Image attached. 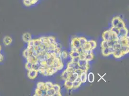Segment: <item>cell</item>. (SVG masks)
Segmentation results:
<instances>
[{
  "label": "cell",
  "mask_w": 129,
  "mask_h": 96,
  "mask_svg": "<svg viewBox=\"0 0 129 96\" xmlns=\"http://www.w3.org/2000/svg\"><path fill=\"white\" fill-rule=\"evenodd\" d=\"M57 69H58V71H60V70H61L63 69V64L62 62H61L60 63V64H59V65L57 66Z\"/></svg>",
  "instance_id": "cell-45"
},
{
  "label": "cell",
  "mask_w": 129,
  "mask_h": 96,
  "mask_svg": "<svg viewBox=\"0 0 129 96\" xmlns=\"http://www.w3.org/2000/svg\"><path fill=\"white\" fill-rule=\"evenodd\" d=\"M46 90L47 89H44L43 90H42V93H41V96H46Z\"/></svg>",
  "instance_id": "cell-53"
},
{
  "label": "cell",
  "mask_w": 129,
  "mask_h": 96,
  "mask_svg": "<svg viewBox=\"0 0 129 96\" xmlns=\"http://www.w3.org/2000/svg\"><path fill=\"white\" fill-rule=\"evenodd\" d=\"M83 54H93V50L91 49L88 50H84Z\"/></svg>",
  "instance_id": "cell-47"
},
{
  "label": "cell",
  "mask_w": 129,
  "mask_h": 96,
  "mask_svg": "<svg viewBox=\"0 0 129 96\" xmlns=\"http://www.w3.org/2000/svg\"><path fill=\"white\" fill-rule=\"evenodd\" d=\"M79 57L80 60H84L85 58V54H80Z\"/></svg>",
  "instance_id": "cell-52"
},
{
  "label": "cell",
  "mask_w": 129,
  "mask_h": 96,
  "mask_svg": "<svg viewBox=\"0 0 129 96\" xmlns=\"http://www.w3.org/2000/svg\"><path fill=\"white\" fill-rule=\"evenodd\" d=\"M82 83H81V81H75L73 82V89H77L78 87H79L80 86V85H81Z\"/></svg>",
  "instance_id": "cell-24"
},
{
  "label": "cell",
  "mask_w": 129,
  "mask_h": 96,
  "mask_svg": "<svg viewBox=\"0 0 129 96\" xmlns=\"http://www.w3.org/2000/svg\"></svg>",
  "instance_id": "cell-58"
},
{
  "label": "cell",
  "mask_w": 129,
  "mask_h": 96,
  "mask_svg": "<svg viewBox=\"0 0 129 96\" xmlns=\"http://www.w3.org/2000/svg\"><path fill=\"white\" fill-rule=\"evenodd\" d=\"M55 92L53 88L46 90V96H54Z\"/></svg>",
  "instance_id": "cell-21"
},
{
  "label": "cell",
  "mask_w": 129,
  "mask_h": 96,
  "mask_svg": "<svg viewBox=\"0 0 129 96\" xmlns=\"http://www.w3.org/2000/svg\"><path fill=\"white\" fill-rule=\"evenodd\" d=\"M4 60V55L2 52H0V64L2 63Z\"/></svg>",
  "instance_id": "cell-41"
},
{
  "label": "cell",
  "mask_w": 129,
  "mask_h": 96,
  "mask_svg": "<svg viewBox=\"0 0 129 96\" xmlns=\"http://www.w3.org/2000/svg\"><path fill=\"white\" fill-rule=\"evenodd\" d=\"M87 79L90 83H93L95 80L94 74L92 72L89 73V74L87 75Z\"/></svg>",
  "instance_id": "cell-19"
},
{
  "label": "cell",
  "mask_w": 129,
  "mask_h": 96,
  "mask_svg": "<svg viewBox=\"0 0 129 96\" xmlns=\"http://www.w3.org/2000/svg\"><path fill=\"white\" fill-rule=\"evenodd\" d=\"M32 39V37L30 33L26 32L23 34L22 35V40L24 41V42L26 43L28 42Z\"/></svg>",
  "instance_id": "cell-5"
},
{
  "label": "cell",
  "mask_w": 129,
  "mask_h": 96,
  "mask_svg": "<svg viewBox=\"0 0 129 96\" xmlns=\"http://www.w3.org/2000/svg\"><path fill=\"white\" fill-rule=\"evenodd\" d=\"M81 47L84 50H88L91 49L90 45L89 43L88 42V41H87V42L82 47Z\"/></svg>",
  "instance_id": "cell-37"
},
{
  "label": "cell",
  "mask_w": 129,
  "mask_h": 96,
  "mask_svg": "<svg viewBox=\"0 0 129 96\" xmlns=\"http://www.w3.org/2000/svg\"><path fill=\"white\" fill-rule=\"evenodd\" d=\"M41 93H42V90H40L37 88L35 90V95H34V96H41Z\"/></svg>",
  "instance_id": "cell-39"
},
{
  "label": "cell",
  "mask_w": 129,
  "mask_h": 96,
  "mask_svg": "<svg viewBox=\"0 0 129 96\" xmlns=\"http://www.w3.org/2000/svg\"><path fill=\"white\" fill-rule=\"evenodd\" d=\"M121 46V45L120 44H119L117 42L114 45V46L113 47V48L115 50H116L119 49L120 48Z\"/></svg>",
  "instance_id": "cell-42"
},
{
  "label": "cell",
  "mask_w": 129,
  "mask_h": 96,
  "mask_svg": "<svg viewBox=\"0 0 129 96\" xmlns=\"http://www.w3.org/2000/svg\"><path fill=\"white\" fill-rule=\"evenodd\" d=\"M121 20V18L119 16H116L114 17L111 21V24H112V26L113 27H117L118 25L119 22L120 21V20Z\"/></svg>",
  "instance_id": "cell-10"
},
{
  "label": "cell",
  "mask_w": 129,
  "mask_h": 96,
  "mask_svg": "<svg viewBox=\"0 0 129 96\" xmlns=\"http://www.w3.org/2000/svg\"><path fill=\"white\" fill-rule=\"evenodd\" d=\"M45 87L47 89H50L53 88V84L51 82H46V83H45Z\"/></svg>",
  "instance_id": "cell-34"
},
{
  "label": "cell",
  "mask_w": 129,
  "mask_h": 96,
  "mask_svg": "<svg viewBox=\"0 0 129 96\" xmlns=\"http://www.w3.org/2000/svg\"><path fill=\"white\" fill-rule=\"evenodd\" d=\"M118 42V41H112V40H109L107 41V44L108 47H113L114 45Z\"/></svg>",
  "instance_id": "cell-28"
},
{
  "label": "cell",
  "mask_w": 129,
  "mask_h": 96,
  "mask_svg": "<svg viewBox=\"0 0 129 96\" xmlns=\"http://www.w3.org/2000/svg\"><path fill=\"white\" fill-rule=\"evenodd\" d=\"M53 88L54 89V90L55 91V92H60V90H61L60 86L58 84L53 85Z\"/></svg>",
  "instance_id": "cell-32"
},
{
  "label": "cell",
  "mask_w": 129,
  "mask_h": 96,
  "mask_svg": "<svg viewBox=\"0 0 129 96\" xmlns=\"http://www.w3.org/2000/svg\"><path fill=\"white\" fill-rule=\"evenodd\" d=\"M78 77H79V75H78L77 73H76V72H73V73H71V74H70L69 75V76L67 80H69V81L73 82L74 81H75L76 79H77Z\"/></svg>",
  "instance_id": "cell-11"
},
{
  "label": "cell",
  "mask_w": 129,
  "mask_h": 96,
  "mask_svg": "<svg viewBox=\"0 0 129 96\" xmlns=\"http://www.w3.org/2000/svg\"><path fill=\"white\" fill-rule=\"evenodd\" d=\"M80 81L81 83H85L87 79V72H82L80 74Z\"/></svg>",
  "instance_id": "cell-9"
},
{
  "label": "cell",
  "mask_w": 129,
  "mask_h": 96,
  "mask_svg": "<svg viewBox=\"0 0 129 96\" xmlns=\"http://www.w3.org/2000/svg\"><path fill=\"white\" fill-rule=\"evenodd\" d=\"M41 65H40V61H37V62L35 63H33L32 64V68L33 70H36L38 71L39 68H40Z\"/></svg>",
  "instance_id": "cell-13"
},
{
  "label": "cell",
  "mask_w": 129,
  "mask_h": 96,
  "mask_svg": "<svg viewBox=\"0 0 129 96\" xmlns=\"http://www.w3.org/2000/svg\"><path fill=\"white\" fill-rule=\"evenodd\" d=\"M115 50L113 47H108L105 49H102L101 52L104 56L107 57L109 55L112 54L114 52Z\"/></svg>",
  "instance_id": "cell-1"
},
{
  "label": "cell",
  "mask_w": 129,
  "mask_h": 96,
  "mask_svg": "<svg viewBox=\"0 0 129 96\" xmlns=\"http://www.w3.org/2000/svg\"><path fill=\"white\" fill-rule=\"evenodd\" d=\"M94 59V55L93 54H86L85 55V59L87 60L88 62L91 61Z\"/></svg>",
  "instance_id": "cell-27"
},
{
  "label": "cell",
  "mask_w": 129,
  "mask_h": 96,
  "mask_svg": "<svg viewBox=\"0 0 129 96\" xmlns=\"http://www.w3.org/2000/svg\"><path fill=\"white\" fill-rule=\"evenodd\" d=\"M88 42L89 43L91 47V49L92 50H94L96 48L97 46V43L96 41L94 40H89L88 41Z\"/></svg>",
  "instance_id": "cell-17"
},
{
  "label": "cell",
  "mask_w": 129,
  "mask_h": 96,
  "mask_svg": "<svg viewBox=\"0 0 129 96\" xmlns=\"http://www.w3.org/2000/svg\"><path fill=\"white\" fill-rule=\"evenodd\" d=\"M70 57L72 58H74V57H79L80 55V54L78 52H74V51H71L70 52Z\"/></svg>",
  "instance_id": "cell-29"
},
{
  "label": "cell",
  "mask_w": 129,
  "mask_h": 96,
  "mask_svg": "<svg viewBox=\"0 0 129 96\" xmlns=\"http://www.w3.org/2000/svg\"><path fill=\"white\" fill-rule=\"evenodd\" d=\"M51 55L49 54H47V53H45L44 54V58L45 60H48L50 57Z\"/></svg>",
  "instance_id": "cell-51"
},
{
  "label": "cell",
  "mask_w": 129,
  "mask_h": 96,
  "mask_svg": "<svg viewBox=\"0 0 129 96\" xmlns=\"http://www.w3.org/2000/svg\"><path fill=\"white\" fill-rule=\"evenodd\" d=\"M128 29L125 27L124 28L119 29V33L118 35V39L127 37L128 36Z\"/></svg>",
  "instance_id": "cell-3"
},
{
  "label": "cell",
  "mask_w": 129,
  "mask_h": 96,
  "mask_svg": "<svg viewBox=\"0 0 129 96\" xmlns=\"http://www.w3.org/2000/svg\"><path fill=\"white\" fill-rule=\"evenodd\" d=\"M110 33H109V40H112V41H118V35L116 34L111 32L110 30ZM108 40V41H109Z\"/></svg>",
  "instance_id": "cell-12"
},
{
  "label": "cell",
  "mask_w": 129,
  "mask_h": 96,
  "mask_svg": "<svg viewBox=\"0 0 129 96\" xmlns=\"http://www.w3.org/2000/svg\"><path fill=\"white\" fill-rule=\"evenodd\" d=\"M38 71L31 69L29 71H28L27 76L28 77L32 80L35 79L38 76Z\"/></svg>",
  "instance_id": "cell-4"
},
{
  "label": "cell",
  "mask_w": 129,
  "mask_h": 96,
  "mask_svg": "<svg viewBox=\"0 0 129 96\" xmlns=\"http://www.w3.org/2000/svg\"><path fill=\"white\" fill-rule=\"evenodd\" d=\"M71 46L74 47L77 49L81 47L78 37H75L72 39L71 42Z\"/></svg>",
  "instance_id": "cell-6"
},
{
  "label": "cell",
  "mask_w": 129,
  "mask_h": 96,
  "mask_svg": "<svg viewBox=\"0 0 129 96\" xmlns=\"http://www.w3.org/2000/svg\"><path fill=\"white\" fill-rule=\"evenodd\" d=\"M83 51H84V50L81 47H79V48L77 49V52L79 53L80 54H83Z\"/></svg>",
  "instance_id": "cell-48"
},
{
  "label": "cell",
  "mask_w": 129,
  "mask_h": 96,
  "mask_svg": "<svg viewBox=\"0 0 129 96\" xmlns=\"http://www.w3.org/2000/svg\"><path fill=\"white\" fill-rule=\"evenodd\" d=\"M74 72H76V73H77L79 76H80V74H81V72H82V71H81L80 69H77V70H76Z\"/></svg>",
  "instance_id": "cell-54"
},
{
  "label": "cell",
  "mask_w": 129,
  "mask_h": 96,
  "mask_svg": "<svg viewBox=\"0 0 129 96\" xmlns=\"http://www.w3.org/2000/svg\"><path fill=\"white\" fill-rule=\"evenodd\" d=\"M79 69L82 71V72H87L89 69V65L87 66H79Z\"/></svg>",
  "instance_id": "cell-33"
},
{
  "label": "cell",
  "mask_w": 129,
  "mask_h": 96,
  "mask_svg": "<svg viewBox=\"0 0 129 96\" xmlns=\"http://www.w3.org/2000/svg\"><path fill=\"white\" fill-rule=\"evenodd\" d=\"M64 86L67 89H71L73 87V82L68 80H65Z\"/></svg>",
  "instance_id": "cell-14"
},
{
  "label": "cell",
  "mask_w": 129,
  "mask_h": 96,
  "mask_svg": "<svg viewBox=\"0 0 129 96\" xmlns=\"http://www.w3.org/2000/svg\"><path fill=\"white\" fill-rule=\"evenodd\" d=\"M120 49L123 53V54L124 55L126 54H128L129 53V47L128 45H124V46H121Z\"/></svg>",
  "instance_id": "cell-16"
},
{
  "label": "cell",
  "mask_w": 129,
  "mask_h": 96,
  "mask_svg": "<svg viewBox=\"0 0 129 96\" xmlns=\"http://www.w3.org/2000/svg\"><path fill=\"white\" fill-rule=\"evenodd\" d=\"M41 43L39 39H34V46L35 47H38L41 45Z\"/></svg>",
  "instance_id": "cell-36"
},
{
  "label": "cell",
  "mask_w": 129,
  "mask_h": 96,
  "mask_svg": "<svg viewBox=\"0 0 129 96\" xmlns=\"http://www.w3.org/2000/svg\"><path fill=\"white\" fill-rule=\"evenodd\" d=\"M112 54L113 55L114 57L117 59L120 58L122 57H123V56H124V54H123V53L122 52V51H121L120 49L115 50L114 52Z\"/></svg>",
  "instance_id": "cell-8"
},
{
  "label": "cell",
  "mask_w": 129,
  "mask_h": 96,
  "mask_svg": "<svg viewBox=\"0 0 129 96\" xmlns=\"http://www.w3.org/2000/svg\"><path fill=\"white\" fill-rule=\"evenodd\" d=\"M109 33H110L109 30L105 31V32H103V33L102 34V39H103L104 41H108L109 40Z\"/></svg>",
  "instance_id": "cell-15"
},
{
  "label": "cell",
  "mask_w": 129,
  "mask_h": 96,
  "mask_svg": "<svg viewBox=\"0 0 129 96\" xmlns=\"http://www.w3.org/2000/svg\"><path fill=\"white\" fill-rule=\"evenodd\" d=\"M118 43L120 44L121 46L128 45L129 46V37L128 36L124 38H121L118 39Z\"/></svg>",
  "instance_id": "cell-7"
},
{
  "label": "cell",
  "mask_w": 129,
  "mask_h": 96,
  "mask_svg": "<svg viewBox=\"0 0 129 96\" xmlns=\"http://www.w3.org/2000/svg\"><path fill=\"white\" fill-rule=\"evenodd\" d=\"M71 51H74V52H77V49L73 46H71Z\"/></svg>",
  "instance_id": "cell-55"
},
{
  "label": "cell",
  "mask_w": 129,
  "mask_h": 96,
  "mask_svg": "<svg viewBox=\"0 0 129 96\" xmlns=\"http://www.w3.org/2000/svg\"><path fill=\"white\" fill-rule=\"evenodd\" d=\"M32 63L26 62V63H25V67L27 71H29V70L32 69Z\"/></svg>",
  "instance_id": "cell-35"
},
{
  "label": "cell",
  "mask_w": 129,
  "mask_h": 96,
  "mask_svg": "<svg viewBox=\"0 0 129 96\" xmlns=\"http://www.w3.org/2000/svg\"><path fill=\"white\" fill-rule=\"evenodd\" d=\"M54 96H61V94L60 92H55Z\"/></svg>",
  "instance_id": "cell-56"
},
{
  "label": "cell",
  "mask_w": 129,
  "mask_h": 96,
  "mask_svg": "<svg viewBox=\"0 0 129 96\" xmlns=\"http://www.w3.org/2000/svg\"><path fill=\"white\" fill-rule=\"evenodd\" d=\"M2 47L1 44H0V52H2Z\"/></svg>",
  "instance_id": "cell-57"
},
{
  "label": "cell",
  "mask_w": 129,
  "mask_h": 96,
  "mask_svg": "<svg viewBox=\"0 0 129 96\" xmlns=\"http://www.w3.org/2000/svg\"><path fill=\"white\" fill-rule=\"evenodd\" d=\"M78 39H79V41L80 43L81 47H82L88 41L86 38L83 37H78Z\"/></svg>",
  "instance_id": "cell-18"
},
{
  "label": "cell",
  "mask_w": 129,
  "mask_h": 96,
  "mask_svg": "<svg viewBox=\"0 0 129 96\" xmlns=\"http://www.w3.org/2000/svg\"><path fill=\"white\" fill-rule=\"evenodd\" d=\"M48 41L50 44H54L56 42L55 38L53 36L48 37Z\"/></svg>",
  "instance_id": "cell-26"
},
{
  "label": "cell",
  "mask_w": 129,
  "mask_h": 96,
  "mask_svg": "<svg viewBox=\"0 0 129 96\" xmlns=\"http://www.w3.org/2000/svg\"><path fill=\"white\" fill-rule=\"evenodd\" d=\"M46 53L49 54L50 55H51L52 54H54V50H50V49H47L46 51H45Z\"/></svg>",
  "instance_id": "cell-46"
},
{
  "label": "cell",
  "mask_w": 129,
  "mask_h": 96,
  "mask_svg": "<svg viewBox=\"0 0 129 96\" xmlns=\"http://www.w3.org/2000/svg\"><path fill=\"white\" fill-rule=\"evenodd\" d=\"M108 47V44H107V41H103L101 44V48L102 49H105Z\"/></svg>",
  "instance_id": "cell-38"
},
{
  "label": "cell",
  "mask_w": 129,
  "mask_h": 96,
  "mask_svg": "<svg viewBox=\"0 0 129 96\" xmlns=\"http://www.w3.org/2000/svg\"><path fill=\"white\" fill-rule=\"evenodd\" d=\"M68 57V54L65 51H63L62 52H61V57L63 59H66Z\"/></svg>",
  "instance_id": "cell-40"
},
{
  "label": "cell",
  "mask_w": 129,
  "mask_h": 96,
  "mask_svg": "<svg viewBox=\"0 0 129 96\" xmlns=\"http://www.w3.org/2000/svg\"><path fill=\"white\" fill-rule=\"evenodd\" d=\"M55 49V46L54 44H49L48 46V49L54 50Z\"/></svg>",
  "instance_id": "cell-49"
},
{
  "label": "cell",
  "mask_w": 129,
  "mask_h": 96,
  "mask_svg": "<svg viewBox=\"0 0 129 96\" xmlns=\"http://www.w3.org/2000/svg\"><path fill=\"white\" fill-rule=\"evenodd\" d=\"M37 88L40 89V90H43L44 89H46L45 87V83L43 82H40L37 83Z\"/></svg>",
  "instance_id": "cell-22"
},
{
  "label": "cell",
  "mask_w": 129,
  "mask_h": 96,
  "mask_svg": "<svg viewBox=\"0 0 129 96\" xmlns=\"http://www.w3.org/2000/svg\"><path fill=\"white\" fill-rule=\"evenodd\" d=\"M27 45L31 46H34V39L31 40L28 42L27 43Z\"/></svg>",
  "instance_id": "cell-50"
},
{
  "label": "cell",
  "mask_w": 129,
  "mask_h": 96,
  "mask_svg": "<svg viewBox=\"0 0 129 96\" xmlns=\"http://www.w3.org/2000/svg\"><path fill=\"white\" fill-rule=\"evenodd\" d=\"M80 60L79 57H74L71 58V61L75 63H78Z\"/></svg>",
  "instance_id": "cell-43"
},
{
  "label": "cell",
  "mask_w": 129,
  "mask_h": 96,
  "mask_svg": "<svg viewBox=\"0 0 129 96\" xmlns=\"http://www.w3.org/2000/svg\"><path fill=\"white\" fill-rule=\"evenodd\" d=\"M2 42L4 46L8 47L12 45L13 43V39L9 36H5L3 38Z\"/></svg>",
  "instance_id": "cell-2"
},
{
  "label": "cell",
  "mask_w": 129,
  "mask_h": 96,
  "mask_svg": "<svg viewBox=\"0 0 129 96\" xmlns=\"http://www.w3.org/2000/svg\"><path fill=\"white\" fill-rule=\"evenodd\" d=\"M22 55L23 56V57L25 59H26L27 57H28L29 56H30V51L29 50H28L27 49H25L22 53Z\"/></svg>",
  "instance_id": "cell-25"
},
{
  "label": "cell",
  "mask_w": 129,
  "mask_h": 96,
  "mask_svg": "<svg viewBox=\"0 0 129 96\" xmlns=\"http://www.w3.org/2000/svg\"><path fill=\"white\" fill-rule=\"evenodd\" d=\"M88 62L85 59L84 60H80L79 62L78 63V64L79 66H87L89 65Z\"/></svg>",
  "instance_id": "cell-20"
},
{
  "label": "cell",
  "mask_w": 129,
  "mask_h": 96,
  "mask_svg": "<svg viewBox=\"0 0 129 96\" xmlns=\"http://www.w3.org/2000/svg\"><path fill=\"white\" fill-rule=\"evenodd\" d=\"M110 30L111 32H113V33L116 34L117 35H118V33H119V29H118L117 27L112 26L111 27V28H110Z\"/></svg>",
  "instance_id": "cell-30"
},
{
  "label": "cell",
  "mask_w": 129,
  "mask_h": 96,
  "mask_svg": "<svg viewBox=\"0 0 129 96\" xmlns=\"http://www.w3.org/2000/svg\"><path fill=\"white\" fill-rule=\"evenodd\" d=\"M69 75H70V74L66 70H65L62 73L61 76H62V79H63V80H66L68 79Z\"/></svg>",
  "instance_id": "cell-23"
},
{
  "label": "cell",
  "mask_w": 129,
  "mask_h": 96,
  "mask_svg": "<svg viewBox=\"0 0 129 96\" xmlns=\"http://www.w3.org/2000/svg\"><path fill=\"white\" fill-rule=\"evenodd\" d=\"M117 27L118 28V29H121V28L125 27V24L124 22L122 20H121L119 22Z\"/></svg>",
  "instance_id": "cell-31"
},
{
  "label": "cell",
  "mask_w": 129,
  "mask_h": 96,
  "mask_svg": "<svg viewBox=\"0 0 129 96\" xmlns=\"http://www.w3.org/2000/svg\"><path fill=\"white\" fill-rule=\"evenodd\" d=\"M54 44L56 48H57V49H59L61 50V49L62 48V45L60 43H59L56 42Z\"/></svg>",
  "instance_id": "cell-44"
}]
</instances>
